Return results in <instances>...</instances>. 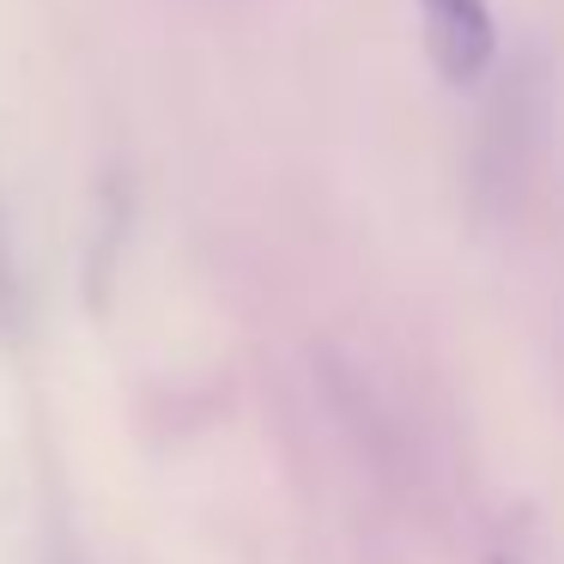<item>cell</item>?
Segmentation results:
<instances>
[{
    "label": "cell",
    "mask_w": 564,
    "mask_h": 564,
    "mask_svg": "<svg viewBox=\"0 0 564 564\" xmlns=\"http://www.w3.org/2000/svg\"><path fill=\"white\" fill-rule=\"evenodd\" d=\"M546 128H552V79L546 62L528 55L503 74V86L491 91L486 116H479V188L486 195L522 188L534 159L546 152Z\"/></svg>",
    "instance_id": "obj_1"
},
{
    "label": "cell",
    "mask_w": 564,
    "mask_h": 564,
    "mask_svg": "<svg viewBox=\"0 0 564 564\" xmlns=\"http://www.w3.org/2000/svg\"><path fill=\"white\" fill-rule=\"evenodd\" d=\"M425 13V50L449 86H474L498 62V25L486 0H419Z\"/></svg>",
    "instance_id": "obj_2"
},
{
    "label": "cell",
    "mask_w": 564,
    "mask_h": 564,
    "mask_svg": "<svg viewBox=\"0 0 564 564\" xmlns=\"http://www.w3.org/2000/svg\"><path fill=\"white\" fill-rule=\"evenodd\" d=\"M491 564H516V558H491Z\"/></svg>",
    "instance_id": "obj_3"
}]
</instances>
